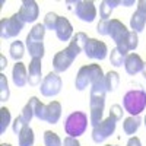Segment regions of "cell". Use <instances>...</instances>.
I'll return each instance as SVG.
<instances>
[{"label":"cell","mask_w":146,"mask_h":146,"mask_svg":"<svg viewBox=\"0 0 146 146\" xmlns=\"http://www.w3.org/2000/svg\"><path fill=\"white\" fill-rule=\"evenodd\" d=\"M105 83L104 79L95 82L91 86V98H89V107H91V124L92 127H96L102 121V114H104V105H105Z\"/></svg>","instance_id":"6da1fadb"},{"label":"cell","mask_w":146,"mask_h":146,"mask_svg":"<svg viewBox=\"0 0 146 146\" xmlns=\"http://www.w3.org/2000/svg\"><path fill=\"white\" fill-rule=\"evenodd\" d=\"M104 79V73L100 64H88V66H82L78 72V76L75 80L76 89L83 91L88 86H92L95 82H98Z\"/></svg>","instance_id":"7a4b0ae2"},{"label":"cell","mask_w":146,"mask_h":146,"mask_svg":"<svg viewBox=\"0 0 146 146\" xmlns=\"http://www.w3.org/2000/svg\"><path fill=\"white\" fill-rule=\"evenodd\" d=\"M123 107L133 117L139 115L146 107V92L142 89L129 91L123 98Z\"/></svg>","instance_id":"3957f363"},{"label":"cell","mask_w":146,"mask_h":146,"mask_svg":"<svg viewBox=\"0 0 146 146\" xmlns=\"http://www.w3.org/2000/svg\"><path fill=\"white\" fill-rule=\"evenodd\" d=\"M88 127V115L82 111L72 113L64 121V130L70 137H79L82 136Z\"/></svg>","instance_id":"277c9868"},{"label":"cell","mask_w":146,"mask_h":146,"mask_svg":"<svg viewBox=\"0 0 146 146\" xmlns=\"http://www.w3.org/2000/svg\"><path fill=\"white\" fill-rule=\"evenodd\" d=\"M23 25H25V22L21 21L18 13L10 18H3L0 21V35L3 40L13 38V36L19 35V32L23 29Z\"/></svg>","instance_id":"5b68a950"},{"label":"cell","mask_w":146,"mask_h":146,"mask_svg":"<svg viewBox=\"0 0 146 146\" xmlns=\"http://www.w3.org/2000/svg\"><path fill=\"white\" fill-rule=\"evenodd\" d=\"M115 126H117V120L114 117H111V115H110L108 118H105V120H102L101 123L96 127H94V130H92L94 142L95 143H101L105 139H108L111 135H114Z\"/></svg>","instance_id":"8992f818"},{"label":"cell","mask_w":146,"mask_h":146,"mask_svg":"<svg viewBox=\"0 0 146 146\" xmlns=\"http://www.w3.org/2000/svg\"><path fill=\"white\" fill-rule=\"evenodd\" d=\"M62 86H63V83H62L60 76L56 72H50L42 79L40 91L44 96H56L60 91H62Z\"/></svg>","instance_id":"52a82bcc"},{"label":"cell","mask_w":146,"mask_h":146,"mask_svg":"<svg viewBox=\"0 0 146 146\" xmlns=\"http://www.w3.org/2000/svg\"><path fill=\"white\" fill-rule=\"evenodd\" d=\"M108 53V47L105 42L96 40V38H89L86 45H85V54L88 58L94 60H104Z\"/></svg>","instance_id":"ba28073f"},{"label":"cell","mask_w":146,"mask_h":146,"mask_svg":"<svg viewBox=\"0 0 146 146\" xmlns=\"http://www.w3.org/2000/svg\"><path fill=\"white\" fill-rule=\"evenodd\" d=\"M146 25V0H139L137 2V10L130 18V27L133 32H142Z\"/></svg>","instance_id":"9c48e42d"},{"label":"cell","mask_w":146,"mask_h":146,"mask_svg":"<svg viewBox=\"0 0 146 146\" xmlns=\"http://www.w3.org/2000/svg\"><path fill=\"white\" fill-rule=\"evenodd\" d=\"M38 13H40V7L36 5V2L34 0H23L22 2V6L18 12V16L21 18L22 22H34L38 18Z\"/></svg>","instance_id":"30bf717a"},{"label":"cell","mask_w":146,"mask_h":146,"mask_svg":"<svg viewBox=\"0 0 146 146\" xmlns=\"http://www.w3.org/2000/svg\"><path fill=\"white\" fill-rule=\"evenodd\" d=\"M76 58V56L73 54L69 48L66 50H62L58 51L54 58H53V67H54V72L56 73H60V72H64L70 67V64L73 63V60Z\"/></svg>","instance_id":"8fae6325"},{"label":"cell","mask_w":146,"mask_h":146,"mask_svg":"<svg viewBox=\"0 0 146 146\" xmlns=\"http://www.w3.org/2000/svg\"><path fill=\"white\" fill-rule=\"evenodd\" d=\"M75 15L83 22H92L96 18V9L94 2H85V0L76 2Z\"/></svg>","instance_id":"7c38bea8"},{"label":"cell","mask_w":146,"mask_h":146,"mask_svg":"<svg viewBox=\"0 0 146 146\" xmlns=\"http://www.w3.org/2000/svg\"><path fill=\"white\" fill-rule=\"evenodd\" d=\"M127 28L121 23L118 19H110L108 21V35L114 40L115 44H118L121 40L127 35Z\"/></svg>","instance_id":"4fadbf2b"},{"label":"cell","mask_w":146,"mask_h":146,"mask_svg":"<svg viewBox=\"0 0 146 146\" xmlns=\"http://www.w3.org/2000/svg\"><path fill=\"white\" fill-rule=\"evenodd\" d=\"M41 73H42V64L40 58H32L29 63V72H28V83L29 86H38L41 85Z\"/></svg>","instance_id":"5bb4252c"},{"label":"cell","mask_w":146,"mask_h":146,"mask_svg":"<svg viewBox=\"0 0 146 146\" xmlns=\"http://www.w3.org/2000/svg\"><path fill=\"white\" fill-rule=\"evenodd\" d=\"M137 44H139V38H137V34L133 32V31H129L127 35L121 40L118 44H117V48L126 56H129V51H133L137 48Z\"/></svg>","instance_id":"9a60e30c"},{"label":"cell","mask_w":146,"mask_h":146,"mask_svg":"<svg viewBox=\"0 0 146 146\" xmlns=\"http://www.w3.org/2000/svg\"><path fill=\"white\" fill-rule=\"evenodd\" d=\"M73 34V27L72 23L63 18V16H58V21H57V25H56V35L60 41H69L70 36Z\"/></svg>","instance_id":"2e32d148"},{"label":"cell","mask_w":146,"mask_h":146,"mask_svg":"<svg viewBox=\"0 0 146 146\" xmlns=\"http://www.w3.org/2000/svg\"><path fill=\"white\" fill-rule=\"evenodd\" d=\"M143 64H145V62L140 58V56H139V54H136V53L129 54V56L126 57V62H124L126 72L129 73V75H131V76H135L136 73L142 72Z\"/></svg>","instance_id":"e0dca14e"},{"label":"cell","mask_w":146,"mask_h":146,"mask_svg":"<svg viewBox=\"0 0 146 146\" xmlns=\"http://www.w3.org/2000/svg\"><path fill=\"white\" fill-rule=\"evenodd\" d=\"M12 76H13V83L18 88H22L28 83V73H27V67L23 63L16 62V64L13 66L12 70Z\"/></svg>","instance_id":"ac0fdd59"},{"label":"cell","mask_w":146,"mask_h":146,"mask_svg":"<svg viewBox=\"0 0 146 146\" xmlns=\"http://www.w3.org/2000/svg\"><path fill=\"white\" fill-rule=\"evenodd\" d=\"M88 40H89V38H88V35L85 34V32H76V35L72 38V41H70V44H69L67 48L78 57V54H79L82 50H85V45H86Z\"/></svg>","instance_id":"d6986e66"},{"label":"cell","mask_w":146,"mask_h":146,"mask_svg":"<svg viewBox=\"0 0 146 146\" xmlns=\"http://www.w3.org/2000/svg\"><path fill=\"white\" fill-rule=\"evenodd\" d=\"M60 117H62V104L57 101L50 102L45 108V121L50 124H56Z\"/></svg>","instance_id":"ffe728a7"},{"label":"cell","mask_w":146,"mask_h":146,"mask_svg":"<svg viewBox=\"0 0 146 146\" xmlns=\"http://www.w3.org/2000/svg\"><path fill=\"white\" fill-rule=\"evenodd\" d=\"M27 48L32 58H40V60L42 58V56H44L42 41H35V40H31L29 36H27Z\"/></svg>","instance_id":"44dd1931"},{"label":"cell","mask_w":146,"mask_h":146,"mask_svg":"<svg viewBox=\"0 0 146 146\" xmlns=\"http://www.w3.org/2000/svg\"><path fill=\"white\" fill-rule=\"evenodd\" d=\"M140 123H142V120H140L139 115H136V117H133V115L131 117H127L124 120V123H123L124 133H126V135H129V136L135 135V133L137 131V129H139V126H140Z\"/></svg>","instance_id":"7402d4cb"},{"label":"cell","mask_w":146,"mask_h":146,"mask_svg":"<svg viewBox=\"0 0 146 146\" xmlns=\"http://www.w3.org/2000/svg\"><path fill=\"white\" fill-rule=\"evenodd\" d=\"M18 142H19V146H32L34 145V131L29 127V124L18 135Z\"/></svg>","instance_id":"603a6c76"},{"label":"cell","mask_w":146,"mask_h":146,"mask_svg":"<svg viewBox=\"0 0 146 146\" xmlns=\"http://www.w3.org/2000/svg\"><path fill=\"white\" fill-rule=\"evenodd\" d=\"M31 105H32V108H34V115L38 118V120H44L45 121V108H47V105H44L36 96H32V98H29V101H28Z\"/></svg>","instance_id":"cb8c5ba5"},{"label":"cell","mask_w":146,"mask_h":146,"mask_svg":"<svg viewBox=\"0 0 146 146\" xmlns=\"http://www.w3.org/2000/svg\"><path fill=\"white\" fill-rule=\"evenodd\" d=\"M104 83H105V89L107 92H113L115 91V88L118 86L120 83V78L117 72H108L107 75L104 76Z\"/></svg>","instance_id":"d4e9b609"},{"label":"cell","mask_w":146,"mask_h":146,"mask_svg":"<svg viewBox=\"0 0 146 146\" xmlns=\"http://www.w3.org/2000/svg\"><path fill=\"white\" fill-rule=\"evenodd\" d=\"M9 53H10V57L18 62V60H21L23 57V54H25V47H23V44L21 41H13L10 44Z\"/></svg>","instance_id":"484cf974"},{"label":"cell","mask_w":146,"mask_h":146,"mask_svg":"<svg viewBox=\"0 0 146 146\" xmlns=\"http://www.w3.org/2000/svg\"><path fill=\"white\" fill-rule=\"evenodd\" d=\"M126 54H123L118 48L115 47V48H113L111 50V53H110V62H111V64L113 66H115V67H120V66H123L124 64V62H126Z\"/></svg>","instance_id":"4316f807"},{"label":"cell","mask_w":146,"mask_h":146,"mask_svg":"<svg viewBox=\"0 0 146 146\" xmlns=\"http://www.w3.org/2000/svg\"><path fill=\"white\" fill-rule=\"evenodd\" d=\"M44 143H45V146H62L63 145L58 135L51 130H47L44 133Z\"/></svg>","instance_id":"83f0119b"},{"label":"cell","mask_w":146,"mask_h":146,"mask_svg":"<svg viewBox=\"0 0 146 146\" xmlns=\"http://www.w3.org/2000/svg\"><path fill=\"white\" fill-rule=\"evenodd\" d=\"M10 124V111L6 107L0 108V135L6 131L7 126Z\"/></svg>","instance_id":"f1b7e54d"},{"label":"cell","mask_w":146,"mask_h":146,"mask_svg":"<svg viewBox=\"0 0 146 146\" xmlns=\"http://www.w3.org/2000/svg\"><path fill=\"white\" fill-rule=\"evenodd\" d=\"M45 27L44 23H36V25L31 29V32L28 34V36L31 40H35V41H42L44 40V35H45Z\"/></svg>","instance_id":"f546056e"},{"label":"cell","mask_w":146,"mask_h":146,"mask_svg":"<svg viewBox=\"0 0 146 146\" xmlns=\"http://www.w3.org/2000/svg\"><path fill=\"white\" fill-rule=\"evenodd\" d=\"M9 100V86H7V79L3 73H0V101L5 102Z\"/></svg>","instance_id":"4dcf8cb0"},{"label":"cell","mask_w":146,"mask_h":146,"mask_svg":"<svg viewBox=\"0 0 146 146\" xmlns=\"http://www.w3.org/2000/svg\"><path fill=\"white\" fill-rule=\"evenodd\" d=\"M57 21H58V15H56L54 12H50V13H47L45 18H44V27H45V29L56 31Z\"/></svg>","instance_id":"1f68e13d"},{"label":"cell","mask_w":146,"mask_h":146,"mask_svg":"<svg viewBox=\"0 0 146 146\" xmlns=\"http://www.w3.org/2000/svg\"><path fill=\"white\" fill-rule=\"evenodd\" d=\"M27 126H28V123L25 121V118H23L22 115H18V117L15 118V121H13V126H12V129H13L15 135H19V133L25 129Z\"/></svg>","instance_id":"d6a6232c"},{"label":"cell","mask_w":146,"mask_h":146,"mask_svg":"<svg viewBox=\"0 0 146 146\" xmlns=\"http://www.w3.org/2000/svg\"><path fill=\"white\" fill-rule=\"evenodd\" d=\"M123 113H124V111H123V108H121L120 105H117V104L111 105V108H110V115L114 117L117 121L123 118Z\"/></svg>","instance_id":"836d02e7"},{"label":"cell","mask_w":146,"mask_h":146,"mask_svg":"<svg viewBox=\"0 0 146 146\" xmlns=\"http://www.w3.org/2000/svg\"><path fill=\"white\" fill-rule=\"evenodd\" d=\"M111 12H113V7H110L108 3L104 0V2L101 3V6H100V15H101V18L102 19H108L110 16H111Z\"/></svg>","instance_id":"e575fe53"},{"label":"cell","mask_w":146,"mask_h":146,"mask_svg":"<svg viewBox=\"0 0 146 146\" xmlns=\"http://www.w3.org/2000/svg\"><path fill=\"white\" fill-rule=\"evenodd\" d=\"M23 118H25V121L27 123H29V121L32 120V117H34V108H32V105L28 102L25 107H23V110H22V114H21Z\"/></svg>","instance_id":"d590c367"},{"label":"cell","mask_w":146,"mask_h":146,"mask_svg":"<svg viewBox=\"0 0 146 146\" xmlns=\"http://www.w3.org/2000/svg\"><path fill=\"white\" fill-rule=\"evenodd\" d=\"M108 21L110 19H101L98 27H96V31H98L100 35H108Z\"/></svg>","instance_id":"8d00e7d4"},{"label":"cell","mask_w":146,"mask_h":146,"mask_svg":"<svg viewBox=\"0 0 146 146\" xmlns=\"http://www.w3.org/2000/svg\"><path fill=\"white\" fill-rule=\"evenodd\" d=\"M63 146H80V143H79L75 137H70V136H69V137L64 139V145H63Z\"/></svg>","instance_id":"74e56055"},{"label":"cell","mask_w":146,"mask_h":146,"mask_svg":"<svg viewBox=\"0 0 146 146\" xmlns=\"http://www.w3.org/2000/svg\"><path fill=\"white\" fill-rule=\"evenodd\" d=\"M127 146H142V143H140V139L139 137H130L129 139V142H127Z\"/></svg>","instance_id":"f35d334b"},{"label":"cell","mask_w":146,"mask_h":146,"mask_svg":"<svg viewBox=\"0 0 146 146\" xmlns=\"http://www.w3.org/2000/svg\"><path fill=\"white\" fill-rule=\"evenodd\" d=\"M105 2L108 3L110 7H113V9H114L115 6H120V5H121V0H105Z\"/></svg>","instance_id":"ab89813d"},{"label":"cell","mask_w":146,"mask_h":146,"mask_svg":"<svg viewBox=\"0 0 146 146\" xmlns=\"http://www.w3.org/2000/svg\"><path fill=\"white\" fill-rule=\"evenodd\" d=\"M6 66H7V62H6L5 56H0V70H3Z\"/></svg>","instance_id":"60d3db41"},{"label":"cell","mask_w":146,"mask_h":146,"mask_svg":"<svg viewBox=\"0 0 146 146\" xmlns=\"http://www.w3.org/2000/svg\"><path fill=\"white\" fill-rule=\"evenodd\" d=\"M121 5L123 6H126V7H129V6H131V5H135V0H121Z\"/></svg>","instance_id":"b9f144b4"},{"label":"cell","mask_w":146,"mask_h":146,"mask_svg":"<svg viewBox=\"0 0 146 146\" xmlns=\"http://www.w3.org/2000/svg\"><path fill=\"white\" fill-rule=\"evenodd\" d=\"M142 75H143V78L146 79V62H145V64H143V69H142Z\"/></svg>","instance_id":"7bdbcfd3"},{"label":"cell","mask_w":146,"mask_h":146,"mask_svg":"<svg viewBox=\"0 0 146 146\" xmlns=\"http://www.w3.org/2000/svg\"><path fill=\"white\" fill-rule=\"evenodd\" d=\"M0 146H12V145H9V143H2Z\"/></svg>","instance_id":"ee69618b"},{"label":"cell","mask_w":146,"mask_h":146,"mask_svg":"<svg viewBox=\"0 0 146 146\" xmlns=\"http://www.w3.org/2000/svg\"><path fill=\"white\" fill-rule=\"evenodd\" d=\"M145 126H146V117H145Z\"/></svg>","instance_id":"f6af8a7d"},{"label":"cell","mask_w":146,"mask_h":146,"mask_svg":"<svg viewBox=\"0 0 146 146\" xmlns=\"http://www.w3.org/2000/svg\"><path fill=\"white\" fill-rule=\"evenodd\" d=\"M107 146H114V145H107Z\"/></svg>","instance_id":"bcb514c9"}]
</instances>
